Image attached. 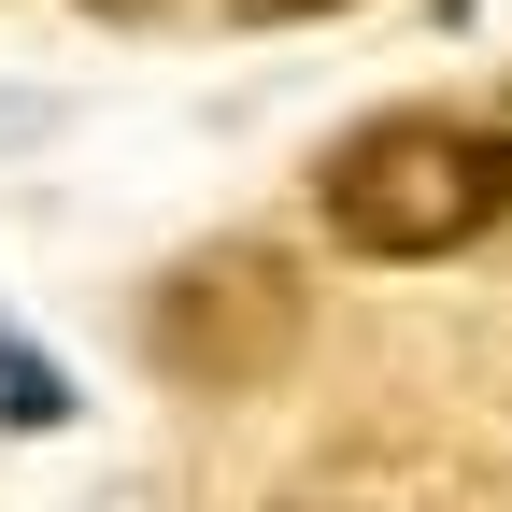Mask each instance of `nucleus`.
I'll return each instance as SVG.
<instances>
[{
    "instance_id": "obj_1",
    "label": "nucleus",
    "mask_w": 512,
    "mask_h": 512,
    "mask_svg": "<svg viewBox=\"0 0 512 512\" xmlns=\"http://www.w3.org/2000/svg\"><path fill=\"white\" fill-rule=\"evenodd\" d=\"M313 214H328L342 256H370V271H427V256H470L498 214H512V157L484 114H370L328 143V171H313Z\"/></svg>"
},
{
    "instance_id": "obj_2",
    "label": "nucleus",
    "mask_w": 512,
    "mask_h": 512,
    "mask_svg": "<svg viewBox=\"0 0 512 512\" xmlns=\"http://www.w3.org/2000/svg\"><path fill=\"white\" fill-rule=\"evenodd\" d=\"M143 342H157L185 384L242 399V384H271V370L299 356V285H285V256H256V242L185 256V271L157 285V313H143Z\"/></svg>"
},
{
    "instance_id": "obj_3",
    "label": "nucleus",
    "mask_w": 512,
    "mask_h": 512,
    "mask_svg": "<svg viewBox=\"0 0 512 512\" xmlns=\"http://www.w3.org/2000/svg\"><path fill=\"white\" fill-rule=\"evenodd\" d=\"M242 29H299V15H342V0H228Z\"/></svg>"
},
{
    "instance_id": "obj_4",
    "label": "nucleus",
    "mask_w": 512,
    "mask_h": 512,
    "mask_svg": "<svg viewBox=\"0 0 512 512\" xmlns=\"http://www.w3.org/2000/svg\"><path fill=\"white\" fill-rule=\"evenodd\" d=\"M484 128H498V157H512V86H498V114H484Z\"/></svg>"
},
{
    "instance_id": "obj_5",
    "label": "nucleus",
    "mask_w": 512,
    "mask_h": 512,
    "mask_svg": "<svg viewBox=\"0 0 512 512\" xmlns=\"http://www.w3.org/2000/svg\"><path fill=\"white\" fill-rule=\"evenodd\" d=\"M285 512H356V498H285Z\"/></svg>"
},
{
    "instance_id": "obj_6",
    "label": "nucleus",
    "mask_w": 512,
    "mask_h": 512,
    "mask_svg": "<svg viewBox=\"0 0 512 512\" xmlns=\"http://www.w3.org/2000/svg\"><path fill=\"white\" fill-rule=\"evenodd\" d=\"M100 15H128V0H100Z\"/></svg>"
},
{
    "instance_id": "obj_7",
    "label": "nucleus",
    "mask_w": 512,
    "mask_h": 512,
    "mask_svg": "<svg viewBox=\"0 0 512 512\" xmlns=\"http://www.w3.org/2000/svg\"><path fill=\"white\" fill-rule=\"evenodd\" d=\"M456 15H484V0H456Z\"/></svg>"
}]
</instances>
